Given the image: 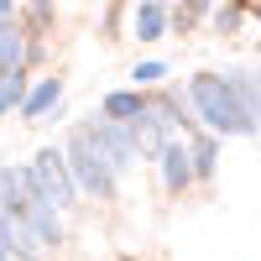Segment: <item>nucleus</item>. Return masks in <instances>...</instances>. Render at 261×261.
<instances>
[{
    "mask_svg": "<svg viewBox=\"0 0 261 261\" xmlns=\"http://www.w3.org/2000/svg\"><path fill=\"white\" fill-rule=\"evenodd\" d=\"M183 105L193 110V125H204L214 141L220 136H256V125L241 115V105H235V94L225 89L220 73H193L183 89Z\"/></svg>",
    "mask_w": 261,
    "mask_h": 261,
    "instance_id": "nucleus-1",
    "label": "nucleus"
},
{
    "mask_svg": "<svg viewBox=\"0 0 261 261\" xmlns=\"http://www.w3.org/2000/svg\"><path fill=\"white\" fill-rule=\"evenodd\" d=\"M63 167H68V178H73V188H79V193H89V199H115V183H120V178H115L110 157L99 151L94 125H89V120H79V125L68 130Z\"/></svg>",
    "mask_w": 261,
    "mask_h": 261,
    "instance_id": "nucleus-2",
    "label": "nucleus"
},
{
    "mask_svg": "<svg viewBox=\"0 0 261 261\" xmlns=\"http://www.w3.org/2000/svg\"><path fill=\"white\" fill-rule=\"evenodd\" d=\"M27 183H32V193H37L53 214H63V209L79 204V188H73V178H68V167H63V151H58V146H42L37 157L27 162Z\"/></svg>",
    "mask_w": 261,
    "mask_h": 261,
    "instance_id": "nucleus-3",
    "label": "nucleus"
},
{
    "mask_svg": "<svg viewBox=\"0 0 261 261\" xmlns=\"http://www.w3.org/2000/svg\"><path fill=\"white\" fill-rule=\"evenodd\" d=\"M37 204H42V199H37V193H32V183H27V167L0 162V214H6L11 225H21Z\"/></svg>",
    "mask_w": 261,
    "mask_h": 261,
    "instance_id": "nucleus-4",
    "label": "nucleus"
},
{
    "mask_svg": "<svg viewBox=\"0 0 261 261\" xmlns=\"http://www.w3.org/2000/svg\"><path fill=\"white\" fill-rule=\"evenodd\" d=\"M89 125H94L99 151H105V157H110V167H115V178L136 167V146H130V130H125V125H110V120H99V115H94Z\"/></svg>",
    "mask_w": 261,
    "mask_h": 261,
    "instance_id": "nucleus-5",
    "label": "nucleus"
},
{
    "mask_svg": "<svg viewBox=\"0 0 261 261\" xmlns=\"http://www.w3.org/2000/svg\"><path fill=\"white\" fill-rule=\"evenodd\" d=\"M63 105V79L58 73H47V79H37V84H27V99H21V120L27 125H42L53 110Z\"/></svg>",
    "mask_w": 261,
    "mask_h": 261,
    "instance_id": "nucleus-6",
    "label": "nucleus"
},
{
    "mask_svg": "<svg viewBox=\"0 0 261 261\" xmlns=\"http://www.w3.org/2000/svg\"><path fill=\"white\" fill-rule=\"evenodd\" d=\"M125 21H130V37H136V42H162L167 37V6H162V0H141V6H130Z\"/></svg>",
    "mask_w": 261,
    "mask_h": 261,
    "instance_id": "nucleus-7",
    "label": "nucleus"
},
{
    "mask_svg": "<svg viewBox=\"0 0 261 261\" xmlns=\"http://www.w3.org/2000/svg\"><path fill=\"white\" fill-rule=\"evenodd\" d=\"M183 151H188L193 178H214V172H220V141H214L209 130H188V136H183Z\"/></svg>",
    "mask_w": 261,
    "mask_h": 261,
    "instance_id": "nucleus-8",
    "label": "nucleus"
},
{
    "mask_svg": "<svg viewBox=\"0 0 261 261\" xmlns=\"http://www.w3.org/2000/svg\"><path fill=\"white\" fill-rule=\"evenodd\" d=\"M157 167H162V188L178 199V193H188L193 188V167H188V151H183V141H172L162 157H157Z\"/></svg>",
    "mask_w": 261,
    "mask_h": 261,
    "instance_id": "nucleus-9",
    "label": "nucleus"
},
{
    "mask_svg": "<svg viewBox=\"0 0 261 261\" xmlns=\"http://www.w3.org/2000/svg\"><path fill=\"white\" fill-rule=\"evenodd\" d=\"M141 110H146V94L141 89H110L99 99V120H110V125H130Z\"/></svg>",
    "mask_w": 261,
    "mask_h": 261,
    "instance_id": "nucleus-10",
    "label": "nucleus"
},
{
    "mask_svg": "<svg viewBox=\"0 0 261 261\" xmlns=\"http://www.w3.org/2000/svg\"><path fill=\"white\" fill-rule=\"evenodd\" d=\"M225 79V89L235 94V105H241V115L256 125V115H261V105H256V68L246 63V68H230V73H220Z\"/></svg>",
    "mask_w": 261,
    "mask_h": 261,
    "instance_id": "nucleus-11",
    "label": "nucleus"
},
{
    "mask_svg": "<svg viewBox=\"0 0 261 261\" xmlns=\"http://www.w3.org/2000/svg\"><path fill=\"white\" fill-rule=\"evenodd\" d=\"M27 58V27L21 21H0V68H16Z\"/></svg>",
    "mask_w": 261,
    "mask_h": 261,
    "instance_id": "nucleus-12",
    "label": "nucleus"
},
{
    "mask_svg": "<svg viewBox=\"0 0 261 261\" xmlns=\"http://www.w3.org/2000/svg\"><path fill=\"white\" fill-rule=\"evenodd\" d=\"M21 99H27V68H0V115L21 110Z\"/></svg>",
    "mask_w": 261,
    "mask_h": 261,
    "instance_id": "nucleus-13",
    "label": "nucleus"
},
{
    "mask_svg": "<svg viewBox=\"0 0 261 261\" xmlns=\"http://www.w3.org/2000/svg\"><path fill=\"white\" fill-rule=\"evenodd\" d=\"M172 68H167V63L162 58H146V63H136V68H130V89H162V79H167Z\"/></svg>",
    "mask_w": 261,
    "mask_h": 261,
    "instance_id": "nucleus-14",
    "label": "nucleus"
},
{
    "mask_svg": "<svg viewBox=\"0 0 261 261\" xmlns=\"http://www.w3.org/2000/svg\"><path fill=\"white\" fill-rule=\"evenodd\" d=\"M209 16V6H167V32H193V27H199V21Z\"/></svg>",
    "mask_w": 261,
    "mask_h": 261,
    "instance_id": "nucleus-15",
    "label": "nucleus"
},
{
    "mask_svg": "<svg viewBox=\"0 0 261 261\" xmlns=\"http://www.w3.org/2000/svg\"><path fill=\"white\" fill-rule=\"evenodd\" d=\"M209 21H214L220 37H235L241 32V6H209Z\"/></svg>",
    "mask_w": 261,
    "mask_h": 261,
    "instance_id": "nucleus-16",
    "label": "nucleus"
},
{
    "mask_svg": "<svg viewBox=\"0 0 261 261\" xmlns=\"http://www.w3.org/2000/svg\"><path fill=\"white\" fill-rule=\"evenodd\" d=\"M16 11H21L16 0H0V21H16Z\"/></svg>",
    "mask_w": 261,
    "mask_h": 261,
    "instance_id": "nucleus-17",
    "label": "nucleus"
}]
</instances>
